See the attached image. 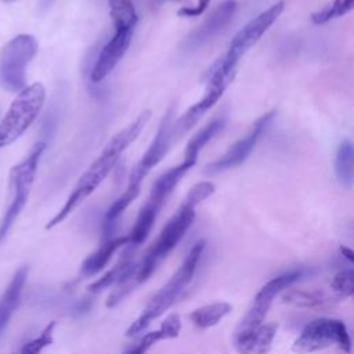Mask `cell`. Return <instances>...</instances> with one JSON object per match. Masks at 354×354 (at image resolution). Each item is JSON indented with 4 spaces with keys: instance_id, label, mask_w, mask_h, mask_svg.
Here are the masks:
<instances>
[{
    "instance_id": "obj_1",
    "label": "cell",
    "mask_w": 354,
    "mask_h": 354,
    "mask_svg": "<svg viewBox=\"0 0 354 354\" xmlns=\"http://www.w3.org/2000/svg\"><path fill=\"white\" fill-rule=\"evenodd\" d=\"M151 112H141L130 124L118 131L102 148L101 153L95 158V160L88 166V169L80 176L68 199L58 210V213L46 224V230H51L61 224L84 199H87L105 180V177L111 173V170L118 163L120 155L124 149L136 141L140 133L144 130L147 123L149 122Z\"/></svg>"
},
{
    "instance_id": "obj_2",
    "label": "cell",
    "mask_w": 354,
    "mask_h": 354,
    "mask_svg": "<svg viewBox=\"0 0 354 354\" xmlns=\"http://www.w3.org/2000/svg\"><path fill=\"white\" fill-rule=\"evenodd\" d=\"M214 189L216 188L212 183L202 181L195 184L188 191L180 207L165 224L158 238L142 254L141 260L137 261L133 278L136 286L147 281L160 264V261H163L169 256V253L177 246V243L181 241V238L185 235V232L195 220V207L205 199H207L214 192Z\"/></svg>"
},
{
    "instance_id": "obj_3",
    "label": "cell",
    "mask_w": 354,
    "mask_h": 354,
    "mask_svg": "<svg viewBox=\"0 0 354 354\" xmlns=\"http://www.w3.org/2000/svg\"><path fill=\"white\" fill-rule=\"evenodd\" d=\"M173 120H174V106L171 105L163 115V118L159 123L158 131H156L153 140L151 141L148 149L145 151V153L141 156L138 163L130 171L126 189L106 210V213H105V231L106 232H105L104 238L111 236V227L118 220V217L129 207V205L138 196L142 180L169 152L173 141L176 140L174 133H173V124H174Z\"/></svg>"
},
{
    "instance_id": "obj_4",
    "label": "cell",
    "mask_w": 354,
    "mask_h": 354,
    "mask_svg": "<svg viewBox=\"0 0 354 354\" xmlns=\"http://www.w3.org/2000/svg\"><path fill=\"white\" fill-rule=\"evenodd\" d=\"M203 249H205V241H199L191 248V250L185 256L178 270L171 275L167 283H165L158 290V293L153 295V297L145 306L140 317L136 321H133V324L127 328L126 330L127 336H136L144 329H147L153 319L159 318L174 304L178 296L191 282L195 274V270L198 267V263L201 260V256L203 253Z\"/></svg>"
},
{
    "instance_id": "obj_5",
    "label": "cell",
    "mask_w": 354,
    "mask_h": 354,
    "mask_svg": "<svg viewBox=\"0 0 354 354\" xmlns=\"http://www.w3.org/2000/svg\"><path fill=\"white\" fill-rule=\"evenodd\" d=\"M46 149V142L39 141L36 142L28 156L21 160L19 163L14 165L10 170V192H11V199L10 203L0 220V246L6 241L8 232L11 231L14 223L17 221L18 216L24 210L33 181L37 170L39 160Z\"/></svg>"
},
{
    "instance_id": "obj_6",
    "label": "cell",
    "mask_w": 354,
    "mask_h": 354,
    "mask_svg": "<svg viewBox=\"0 0 354 354\" xmlns=\"http://www.w3.org/2000/svg\"><path fill=\"white\" fill-rule=\"evenodd\" d=\"M191 167L187 163L181 162L180 165L162 173L155 180V183L151 187L149 196H148L147 202L142 205V207L140 209L137 220H136L130 234L127 235L129 236L127 245H130L133 248H138L141 243H144L147 241L162 206L165 205V202L167 201V198L170 196L173 189L178 185L180 180L185 176V173Z\"/></svg>"
},
{
    "instance_id": "obj_7",
    "label": "cell",
    "mask_w": 354,
    "mask_h": 354,
    "mask_svg": "<svg viewBox=\"0 0 354 354\" xmlns=\"http://www.w3.org/2000/svg\"><path fill=\"white\" fill-rule=\"evenodd\" d=\"M46 101V88L36 82L21 90L0 120V148L17 141L35 122Z\"/></svg>"
},
{
    "instance_id": "obj_8",
    "label": "cell",
    "mask_w": 354,
    "mask_h": 354,
    "mask_svg": "<svg viewBox=\"0 0 354 354\" xmlns=\"http://www.w3.org/2000/svg\"><path fill=\"white\" fill-rule=\"evenodd\" d=\"M37 53L35 36L21 33L6 43L0 51V86L6 91L19 93L26 87V68Z\"/></svg>"
},
{
    "instance_id": "obj_9",
    "label": "cell",
    "mask_w": 354,
    "mask_h": 354,
    "mask_svg": "<svg viewBox=\"0 0 354 354\" xmlns=\"http://www.w3.org/2000/svg\"><path fill=\"white\" fill-rule=\"evenodd\" d=\"M337 346L344 353H351V339L346 324L337 318H317L310 321L297 339L292 350L299 354L314 353Z\"/></svg>"
},
{
    "instance_id": "obj_10",
    "label": "cell",
    "mask_w": 354,
    "mask_h": 354,
    "mask_svg": "<svg viewBox=\"0 0 354 354\" xmlns=\"http://www.w3.org/2000/svg\"><path fill=\"white\" fill-rule=\"evenodd\" d=\"M285 3L281 0L250 19L234 35L225 54L220 57L213 65L236 69L241 57L259 41V39L268 30V28L279 18Z\"/></svg>"
},
{
    "instance_id": "obj_11",
    "label": "cell",
    "mask_w": 354,
    "mask_h": 354,
    "mask_svg": "<svg viewBox=\"0 0 354 354\" xmlns=\"http://www.w3.org/2000/svg\"><path fill=\"white\" fill-rule=\"evenodd\" d=\"M235 73L236 69L212 65L207 72V83L202 98L191 108H188L173 124L174 138L183 136L189 129H192L199 122V119L221 98L230 83L234 80Z\"/></svg>"
},
{
    "instance_id": "obj_12",
    "label": "cell",
    "mask_w": 354,
    "mask_h": 354,
    "mask_svg": "<svg viewBox=\"0 0 354 354\" xmlns=\"http://www.w3.org/2000/svg\"><path fill=\"white\" fill-rule=\"evenodd\" d=\"M308 272H311V271H308L307 268H296V270H290V271L281 274V275L272 278L271 281H268L254 296L252 306L249 307L248 313L243 315V318L238 324L235 333L249 330V329L256 328L260 324H263L274 299L279 293L286 290L290 285H293L295 282H297L299 279L306 277Z\"/></svg>"
},
{
    "instance_id": "obj_13",
    "label": "cell",
    "mask_w": 354,
    "mask_h": 354,
    "mask_svg": "<svg viewBox=\"0 0 354 354\" xmlns=\"http://www.w3.org/2000/svg\"><path fill=\"white\" fill-rule=\"evenodd\" d=\"M275 113H277L275 111H270V112L261 115L253 123L250 131L245 137L239 138L234 145H231L224 155H221L218 159L213 160L212 163L206 165L205 171L207 174H217V173H221V171H225V170H230V169H234V167L242 165L249 158V155L253 152L256 144L259 142L260 137L270 126Z\"/></svg>"
},
{
    "instance_id": "obj_14",
    "label": "cell",
    "mask_w": 354,
    "mask_h": 354,
    "mask_svg": "<svg viewBox=\"0 0 354 354\" xmlns=\"http://www.w3.org/2000/svg\"><path fill=\"white\" fill-rule=\"evenodd\" d=\"M236 11L235 0L221 1L206 19L196 26L183 41V50L189 53L195 51L198 47H202L210 39H213L220 30H223L228 22L232 19Z\"/></svg>"
},
{
    "instance_id": "obj_15",
    "label": "cell",
    "mask_w": 354,
    "mask_h": 354,
    "mask_svg": "<svg viewBox=\"0 0 354 354\" xmlns=\"http://www.w3.org/2000/svg\"><path fill=\"white\" fill-rule=\"evenodd\" d=\"M134 29H115L113 36L102 46L91 68L90 79L93 83H101L119 64L126 54Z\"/></svg>"
},
{
    "instance_id": "obj_16",
    "label": "cell",
    "mask_w": 354,
    "mask_h": 354,
    "mask_svg": "<svg viewBox=\"0 0 354 354\" xmlns=\"http://www.w3.org/2000/svg\"><path fill=\"white\" fill-rule=\"evenodd\" d=\"M278 324H260L245 332L234 333L232 344L239 354H267L277 335Z\"/></svg>"
},
{
    "instance_id": "obj_17",
    "label": "cell",
    "mask_w": 354,
    "mask_h": 354,
    "mask_svg": "<svg viewBox=\"0 0 354 354\" xmlns=\"http://www.w3.org/2000/svg\"><path fill=\"white\" fill-rule=\"evenodd\" d=\"M28 274H29V267L21 266L14 272L10 283L7 285V288L0 296V336L6 330L7 325L10 324V319L12 318L14 313L18 310L21 304Z\"/></svg>"
},
{
    "instance_id": "obj_18",
    "label": "cell",
    "mask_w": 354,
    "mask_h": 354,
    "mask_svg": "<svg viewBox=\"0 0 354 354\" xmlns=\"http://www.w3.org/2000/svg\"><path fill=\"white\" fill-rule=\"evenodd\" d=\"M129 243V236H109L105 238L104 242L100 245V248H97L91 254H88L84 261L82 263V268H80V274L83 277H91L97 272H100L106 264L108 261L112 259L113 253Z\"/></svg>"
},
{
    "instance_id": "obj_19",
    "label": "cell",
    "mask_w": 354,
    "mask_h": 354,
    "mask_svg": "<svg viewBox=\"0 0 354 354\" xmlns=\"http://www.w3.org/2000/svg\"><path fill=\"white\" fill-rule=\"evenodd\" d=\"M225 116H220L213 119L212 122H209L205 127H202L198 133H195L191 140L188 141V144L185 145L184 149V159L183 162L187 163L189 167H192L196 163L198 155L201 153V151L203 149V147L213 140V137H216L225 126Z\"/></svg>"
},
{
    "instance_id": "obj_20",
    "label": "cell",
    "mask_w": 354,
    "mask_h": 354,
    "mask_svg": "<svg viewBox=\"0 0 354 354\" xmlns=\"http://www.w3.org/2000/svg\"><path fill=\"white\" fill-rule=\"evenodd\" d=\"M180 329H181V321L178 314H170L166 317V319L162 322L158 330L144 335L140 339V342L133 348H130L126 354H145L158 342L177 337L180 333Z\"/></svg>"
},
{
    "instance_id": "obj_21",
    "label": "cell",
    "mask_w": 354,
    "mask_h": 354,
    "mask_svg": "<svg viewBox=\"0 0 354 354\" xmlns=\"http://www.w3.org/2000/svg\"><path fill=\"white\" fill-rule=\"evenodd\" d=\"M282 299L285 303H289L296 307H306V308L324 307L335 303L336 300H340L336 296H329L319 289H313V290L286 289Z\"/></svg>"
},
{
    "instance_id": "obj_22",
    "label": "cell",
    "mask_w": 354,
    "mask_h": 354,
    "mask_svg": "<svg viewBox=\"0 0 354 354\" xmlns=\"http://www.w3.org/2000/svg\"><path fill=\"white\" fill-rule=\"evenodd\" d=\"M335 174L337 181L346 187L350 188L353 185L354 180V149L353 144L348 138H344L336 151L335 158Z\"/></svg>"
},
{
    "instance_id": "obj_23",
    "label": "cell",
    "mask_w": 354,
    "mask_h": 354,
    "mask_svg": "<svg viewBox=\"0 0 354 354\" xmlns=\"http://www.w3.org/2000/svg\"><path fill=\"white\" fill-rule=\"evenodd\" d=\"M231 310H232V306L230 303L217 301V303L206 304L194 310L189 314V319L195 326L201 329H206L217 325L225 315L231 313Z\"/></svg>"
},
{
    "instance_id": "obj_24",
    "label": "cell",
    "mask_w": 354,
    "mask_h": 354,
    "mask_svg": "<svg viewBox=\"0 0 354 354\" xmlns=\"http://www.w3.org/2000/svg\"><path fill=\"white\" fill-rule=\"evenodd\" d=\"M109 17L115 29H134L138 15L131 0H108Z\"/></svg>"
},
{
    "instance_id": "obj_25",
    "label": "cell",
    "mask_w": 354,
    "mask_h": 354,
    "mask_svg": "<svg viewBox=\"0 0 354 354\" xmlns=\"http://www.w3.org/2000/svg\"><path fill=\"white\" fill-rule=\"evenodd\" d=\"M353 1L354 0H333L328 6H325L322 10L313 12L310 18L313 24L324 25L335 18L343 17L347 12H350L353 10Z\"/></svg>"
},
{
    "instance_id": "obj_26",
    "label": "cell",
    "mask_w": 354,
    "mask_h": 354,
    "mask_svg": "<svg viewBox=\"0 0 354 354\" xmlns=\"http://www.w3.org/2000/svg\"><path fill=\"white\" fill-rule=\"evenodd\" d=\"M55 321L48 322L44 329L33 339L26 342L18 354H41V351L48 347L54 340V329H55Z\"/></svg>"
},
{
    "instance_id": "obj_27",
    "label": "cell",
    "mask_w": 354,
    "mask_h": 354,
    "mask_svg": "<svg viewBox=\"0 0 354 354\" xmlns=\"http://www.w3.org/2000/svg\"><path fill=\"white\" fill-rule=\"evenodd\" d=\"M330 289L337 299L350 297L354 292V271L344 270L336 274L330 282Z\"/></svg>"
},
{
    "instance_id": "obj_28",
    "label": "cell",
    "mask_w": 354,
    "mask_h": 354,
    "mask_svg": "<svg viewBox=\"0 0 354 354\" xmlns=\"http://www.w3.org/2000/svg\"><path fill=\"white\" fill-rule=\"evenodd\" d=\"M209 4H210V0H198L196 6L183 7V8H180L177 11V14L180 17H198V15H201L207 8Z\"/></svg>"
},
{
    "instance_id": "obj_29",
    "label": "cell",
    "mask_w": 354,
    "mask_h": 354,
    "mask_svg": "<svg viewBox=\"0 0 354 354\" xmlns=\"http://www.w3.org/2000/svg\"><path fill=\"white\" fill-rule=\"evenodd\" d=\"M340 252H342V254H343L350 263L354 260V253H353V250L348 249L347 246H340Z\"/></svg>"
},
{
    "instance_id": "obj_30",
    "label": "cell",
    "mask_w": 354,
    "mask_h": 354,
    "mask_svg": "<svg viewBox=\"0 0 354 354\" xmlns=\"http://www.w3.org/2000/svg\"><path fill=\"white\" fill-rule=\"evenodd\" d=\"M53 1H54V0H40V8H41V10L48 8V7L53 4Z\"/></svg>"
},
{
    "instance_id": "obj_31",
    "label": "cell",
    "mask_w": 354,
    "mask_h": 354,
    "mask_svg": "<svg viewBox=\"0 0 354 354\" xmlns=\"http://www.w3.org/2000/svg\"><path fill=\"white\" fill-rule=\"evenodd\" d=\"M3 3H14V1H18V0H1Z\"/></svg>"
},
{
    "instance_id": "obj_32",
    "label": "cell",
    "mask_w": 354,
    "mask_h": 354,
    "mask_svg": "<svg viewBox=\"0 0 354 354\" xmlns=\"http://www.w3.org/2000/svg\"><path fill=\"white\" fill-rule=\"evenodd\" d=\"M171 1H181V0H171Z\"/></svg>"
}]
</instances>
